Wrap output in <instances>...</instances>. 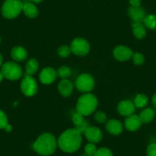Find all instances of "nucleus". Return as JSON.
<instances>
[{
  "label": "nucleus",
  "mask_w": 156,
  "mask_h": 156,
  "mask_svg": "<svg viewBox=\"0 0 156 156\" xmlns=\"http://www.w3.org/2000/svg\"><path fill=\"white\" fill-rule=\"evenodd\" d=\"M81 133L76 129H70L60 136L58 145L63 151L72 153L80 148L82 143Z\"/></svg>",
  "instance_id": "f257e3e1"
},
{
  "label": "nucleus",
  "mask_w": 156,
  "mask_h": 156,
  "mask_svg": "<svg viewBox=\"0 0 156 156\" xmlns=\"http://www.w3.org/2000/svg\"><path fill=\"white\" fill-rule=\"evenodd\" d=\"M58 145L56 139L51 133H43L37 139L33 145V148L37 154L48 156L55 151Z\"/></svg>",
  "instance_id": "f03ea898"
},
{
  "label": "nucleus",
  "mask_w": 156,
  "mask_h": 156,
  "mask_svg": "<svg viewBox=\"0 0 156 156\" xmlns=\"http://www.w3.org/2000/svg\"><path fill=\"white\" fill-rule=\"evenodd\" d=\"M98 101L97 97L91 94H87L78 99L76 103V112L84 115H89L97 109Z\"/></svg>",
  "instance_id": "7ed1b4c3"
},
{
  "label": "nucleus",
  "mask_w": 156,
  "mask_h": 156,
  "mask_svg": "<svg viewBox=\"0 0 156 156\" xmlns=\"http://www.w3.org/2000/svg\"><path fill=\"white\" fill-rule=\"evenodd\" d=\"M23 2L21 0H5L2 6V14L7 19H13L22 12Z\"/></svg>",
  "instance_id": "20e7f679"
},
{
  "label": "nucleus",
  "mask_w": 156,
  "mask_h": 156,
  "mask_svg": "<svg viewBox=\"0 0 156 156\" xmlns=\"http://www.w3.org/2000/svg\"><path fill=\"white\" fill-rule=\"evenodd\" d=\"M1 73L3 75L4 78L10 80H19L23 75L22 67L16 63L11 61L2 64Z\"/></svg>",
  "instance_id": "39448f33"
},
{
  "label": "nucleus",
  "mask_w": 156,
  "mask_h": 156,
  "mask_svg": "<svg viewBox=\"0 0 156 156\" xmlns=\"http://www.w3.org/2000/svg\"><path fill=\"white\" fill-rule=\"evenodd\" d=\"M71 52L77 56H85L89 53L90 50V45L89 42L85 39L77 37L73 40L70 44Z\"/></svg>",
  "instance_id": "423d86ee"
},
{
  "label": "nucleus",
  "mask_w": 156,
  "mask_h": 156,
  "mask_svg": "<svg viewBox=\"0 0 156 156\" xmlns=\"http://www.w3.org/2000/svg\"><path fill=\"white\" fill-rule=\"evenodd\" d=\"M76 87L80 92L87 93L92 90L95 85L94 79L88 73H83L78 76L76 80Z\"/></svg>",
  "instance_id": "0eeeda50"
},
{
  "label": "nucleus",
  "mask_w": 156,
  "mask_h": 156,
  "mask_svg": "<svg viewBox=\"0 0 156 156\" xmlns=\"http://www.w3.org/2000/svg\"><path fill=\"white\" fill-rule=\"evenodd\" d=\"M22 92L27 97H32L37 93V84L32 76L25 75L21 83Z\"/></svg>",
  "instance_id": "6e6552de"
},
{
  "label": "nucleus",
  "mask_w": 156,
  "mask_h": 156,
  "mask_svg": "<svg viewBox=\"0 0 156 156\" xmlns=\"http://www.w3.org/2000/svg\"><path fill=\"white\" fill-rule=\"evenodd\" d=\"M113 57L119 61H126L132 58L133 55V52L129 48L126 46L119 45L114 48Z\"/></svg>",
  "instance_id": "1a4fd4ad"
},
{
  "label": "nucleus",
  "mask_w": 156,
  "mask_h": 156,
  "mask_svg": "<svg viewBox=\"0 0 156 156\" xmlns=\"http://www.w3.org/2000/svg\"><path fill=\"white\" fill-rule=\"evenodd\" d=\"M58 74L57 71L52 67H46L43 69L39 74L40 81L44 84H50L56 80Z\"/></svg>",
  "instance_id": "9d476101"
},
{
  "label": "nucleus",
  "mask_w": 156,
  "mask_h": 156,
  "mask_svg": "<svg viewBox=\"0 0 156 156\" xmlns=\"http://www.w3.org/2000/svg\"><path fill=\"white\" fill-rule=\"evenodd\" d=\"M135 105L134 103L130 100H122L119 102L117 106V110L120 115L123 116H129L133 115L135 112Z\"/></svg>",
  "instance_id": "9b49d317"
},
{
  "label": "nucleus",
  "mask_w": 156,
  "mask_h": 156,
  "mask_svg": "<svg viewBox=\"0 0 156 156\" xmlns=\"http://www.w3.org/2000/svg\"><path fill=\"white\" fill-rule=\"evenodd\" d=\"M85 136L91 143H97L103 139V133L101 130L95 126H90L84 133Z\"/></svg>",
  "instance_id": "f8f14e48"
},
{
  "label": "nucleus",
  "mask_w": 156,
  "mask_h": 156,
  "mask_svg": "<svg viewBox=\"0 0 156 156\" xmlns=\"http://www.w3.org/2000/svg\"><path fill=\"white\" fill-rule=\"evenodd\" d=\"M128 14L133 22H142L145 17V12L141 6H131L128 10Z\"/></svg>",
  "instance_id": "ddd939ff"
},
{
  "label": "nucleus",
  "mask_w": 156,
  "mask_h": 156,
  "mask_svg": "<svg viewBox=\"0 0 156 156\" xmlns=\"http://www.w3.org/2000/svg\"><path fill=\"white\" fill-rule=\"evenodd\" d=\"M142 123L139 115H131L126 119L125 127L129 131H136L140 128Z\"/></svg>",
  "instance_id": "4468645a"
},
{
  "label": "nucleus",
  "mask_w": 156,
  "mask_h": 156,
  "mask_svg": "<svg viewBox=\"0 0 156 156\" xmlns=\"http://www.w3.org/2000/svg\"><path fill=\"white\" fill-rule=\"evenodd\" d=\"M106 128L107 132H109L110 134L117 136L122 133L123 130L122 124L117 119H110L106 122Z\"/></svg>",
  "instance_id": "2eb2a0df"
},
{
  "label": "nucleus",
  "mask_w": 156,
  "mask_h": 156,
  "mask_svg": "<svg viewBox=\"0 0 156 156\" xmlns=\"http://www.w3.org/2000/svg\"><path fill=\"white\" fill-rule=\"evenodd\" d=\"M58 90L64 97H68L73 91V84L67 79H63L58 84Z\"/></svg>",
  "instance_id": "dca6fc26"
},
{
  "label": "nucleus",
  "mask_w": 156,
  "mask_h": 156,
  "mask_svg": "<svg viewBox=\"0 0 156 156\" xmlns=\"http://www.w3.org/2000/svg\"><path fill=\"white\" fill-rule=\"evenodd\" d=\"M11 56L12 59L16 61H23L28 57V52L21 46L14 47L11 51Z\"/></svg>",
  "instance_id": "f3484780"
},
{
  "label": "nucleus",
  "mask_w": 156,
  "mask_h": 156,
  "mask_svg": "<svg viewBox=\"0 0 156 156\" xmlns=\"http://www.w3.org/2000/svg\"><path fill=\"white\" fill-rule=\"evenodd\" d=\"M22 11L24 12L27 17L31 18V19L37 17V15H38V9H37V6L32 2H24Z\"/></svg>",
  "instance_id": "a211bd4d"
},
{
  "label": "nucleus",
  "mask_w": 156,
  "mask_h": 156,
  "mask_svg": "<svg viewBox=\"0 0 156 156\" xmlns=\"http://www.w3.org/2000/svg\"><path fill=\"white\" fill-rule=\"evenodd\" d=\"M133 31L135 37L138 39H142L146 35V29L142 22H133Z\"/></svg>",
  "instance_id": "6ab92c4d"
},
{
  "label": "nucleus",
  "mask_w": 156,
  "mask_h": 156,
  "mask_svg": "<svg viewBox=\"0 0 156 156\" xmlns=\"http://www.w3.org/2000/svg\"><path fill=\"white\" fill-rule=\"evenodd\" d=\"M139 117L142 123H148L154 119V111L151 108H147L141 112Z\"/></svg>",
  "instance_id": "aec40b11"
},
{
  "label": "nucleus",
  "mask_w": 156,
  "mask_h": 156,
  "mask_svg": "<svg viewBox=\"0 0 156 156\" xmlns=\"http://www.w3.org/2000/svg\"><path fill=\"white\" fill-rule=\"evenodd\" d=\"M38 69V63L35 59H30L27 62L25 66V75L32 76L37 72Z\"/></svg>",
  "instance_id": "412c9836"
},
{
  "label": "nucleus",
  "mask_w": 156,
  "mask_h": 156,
  "mask_svg": "<svg viewBox=\"0 0 156 156\" xmlns=\"http://www.w3.org/2000/svg\"><path fill=\"white\" fill-rule=\"evenodd\" d=\"M142 23L145 28L151 30L156 29V15H148L145 16Z\"/></svg>",
  "instance_id": "4be33fe9"
},
{
  "label": "nucleus",
  "mask_w": 156,
  "mask_h": 156,
  "mask_svg": "<svg viewBox=\"0 0 156 156\" xmlns=\"http://www.w3.org/2000/svg\"><path fill=\"white\" fill-rule=\"evenodd\" d=\"M148 103V98L145 94H138L134 100L135 106L138 108H143L147 106Z\"/></svg>",
  "instance_id": "5701e85b"
},
{
  "label": "nucleus",
  "mask_w": 156,
  "mask_h": 156,
  "mask_svg": "<svg viewBox=\"0 0 156 156\" xmlns=\"http://www.w3.org/2000/svg\"><path fill=\"white\" fill-rule=\"evenodd\" d=\"M57 74H58V76L61 77L63 80V79H66V78L70 76V74H71V70L67 66H62V67H61L58 70Z\"/></svg>",
  "instance_id": "b1692460"
},
{
  "label": "nucleus",
  "mask_w": 156,
  "mask_h": 156,
  "mask_svg": "<svg viewBox=\"0 0 156 156\" xmlns=\"http://www.w3.org/2000/svg\"><path fill=\"white\" fill-rule=\"evenodd\" d=\"M71 53V49L70 47L67 45H63L60 47L58 50V54L61 58H67Z\"/></svg>",
  "instance_id": "393cba45"
},
{
  "label": "nucleus",
  "mask_w": 156,
  "mask_h": 156,
  "mask_svg": "<svg viewBox=\"0 0 156 156\" xmlns=\"http://www.w3.org/2000/svg\"><path fill=\"white\" fill-rule=\"evenodd\" d=\"M97 146H96L94 143L90 142V143L87 144L86 146H85V152L89 156H94V154L97 152Z\"/></svg>",
  "instance_id": "a878e982"
},
{
  "label": "nucleus",
  "mask_w": 156,
  "mask_h": 156,
  "mask_svg": "<svg viewBox=\"0 0 156 156\" xmlns=\"http://www.w3.org/2000/svg\"><path fill=\"white\" fill-rule=\"evenodd\" d=\"M8 124V118L6 114L0 109V129H5V126Z\"/></svg>",
  "instance_id": "bb28decb"
},
{
  "label": "nucleus",
  "mask_w": 156,
  "mask_h": 156,
  "mask_svg": "<svg viewBox=\"0 0 156 156\" xmlns=\"http://www.w3.org/2000/svg\"><path fill=\"white\" fill-rule=\"evenodd\" d=\"M132 58H133V62H134V64H136V65H141V64H143L144 61H145L144 56L141 53H139V52L133 54Z\"/></svg>",
  "instance_id": "cd10ccee"
},
{
  "label": "nucleus",
  "mask_w": 156,
  "mask_h": 156,
  "mask_svg": "<svg viewBox=\"0 0 156 156\" xmlns=\"http://www.w3.org/2000/svg\"><path fill=\"white\" fill-rule=\"evenodd\" d=\"M94 156H113L111 150L107 148H100L97 149Z\"/></svg>",
  "instance_id": "c85d7f7f"
},
{
  "label": "nucleus",
  "mask_w": 156,
  "mask_h": 156,
  "mask_svg": "<svg viewBox=\"0 0 156 156\" xmlns=\"http://www.w3.org/2000/svg\"><path fill=\"white\" fill-rule=\"evenodd\" d=\"M95 119L99 122V123H104L107 120V116L106 114L101 111H98L95 114Z\"/></svg>",
  "instance_id": "c756f323"
},
{
  "label": "nucleus",
  "mask_w": 156,
  "mask_h": 156,
  "mask_svg": "<svg viewBox=\"0 0 156 156\" xmlns=\"http://www.w3.org/2000/svg\"><path fill=\"white\" fill-rule=\"evenodd\" d=\"M89 127H90L89 122H88L87 120H83L81 123L79 124V125H77V126H76V128L75 129H76L80 132L81 134H84L85 132H86V130Z\"/></svg>",
  "instance_id": "7c9ffc66"
},
{
  "label": "nucleus",
  "mask_w": 156,
  "mask_h": 156,
  "mask_svg": "<svg viewBox=\"0 0 156 156\" xmlns=\"http://www.w3.org/2000/svg\"><path fill=\"white\" fill-rule=\"evenodd\" d=\"M83 120H84V119H83V115L77 112H76V113H75L74 115H73V117H72V121H73V122L76 126L81 123Z\"/></svg>",
  "instance_id": "2f4dec72"
},
{
  "label": "nucleus",
  "mask_w": 156,
  "mask_h": 156,
  "mask_svg": "<svg viewBox=\"0 0 156 156\" xmlns=\"http://www.w3.org/2000/svg\"><path fill=\"white\" fill-rule=\"evenodd\" d=\"M147 156H156V143H151L146 150Z\"/></svg>",
  "instance_id": "473e14b6"
},
{
  "label": "nucleus",
  "mask_w": 156,
  "mask_h": 156,
  "mask_svg": "<svg viewBox=\"0 0 156 156\" xmlns=\"http://www.w3.org/2000/svg\"><path fill=\"white\" fill-rule=\"evenodd\" d=\"M129 3L133 7L140 6L141 0H129Z\"/></svg>",
  "instance_id": "72a5a7b5"
},
{
  "label": "nucleus",
  "mask_w": 156,
  "mask_h": 156,
  "mask_svg": "<svg viewBox=\"0 0 156 156\" xmlns=\"http://www.w3.org/2000/svg\"><path fill=\"white\" fill-rule=\"evenodd\" d=\"M22 1H24V2H32V3H40L43 1V0H22Z\"/></svg>",
  "instance_id": "f704fd0d"
},
{
  "label": "nucleus",
  "mask_w": 156,
  "mask_h": 156,
  "mask_svg": "<svg viewBox=\"0 0 156 156\" xmlns=\"http://www.w3.org/2000/svg\"><path fill=\"white\" fill-rule=\"evenodd\" d=\"M5 130L6 132H8V133H9V132H11L12 130V126L11 125H9V124H8V125L5 126Z\"/></svg>",
  "instance_id": "c9c22d12"
},
{
  "label": "nucleus",
  "mask_w": 156,
  "mask_h": 156,
  "mask_svg": "<svg viewBox=\"0 0 156 156\" xmlns=\"http://www.w3.org/2000/svg\"><path fill=\"white\" fill-rule=\"evenodd\" d=\"M152 103L153 105L156 107V94L152 97Z\"/></svg>",
  "instance_id": "e433bc0d"
},
{
  "label": "nucleus",
  "mask_w": 156,
  "mask_h": 156,
  "mask_svg": "<svg viewBox=\"0 0 156 156\" xmlns=\"http://www.w3.org/2000/svg\"><path fill=\"white\" fill-rule=\"evenodd\" d=\"M2 61H3V58H2V55L0 54V67L2 66Z\"/></svg>",
  "instance_id": "4c0bfd02"
},
{
  "label": "nucleus",
  "mask_w": 156,
  "mask_h": 156,
  "mask_svg": "<svg viewBox=\"0 0 156 156\" xmlns=\"http://www.w3.org/2000/svg\"><path fill=\"white\" fill-rule=\"evenodd\" d=\"M3 78H4L3 75L2 74V73H1V71H0V83H1V82L2 81V80H3Z\"/></svg>",
  "instance_id": "58836bf2"
},
{
  "label": "nucleus",
  "mask_w": 156,
  "mask_h": 156,
  "mask_svg": "<svg viewBox=\"0 0 156 156\" xmlns=\"http://www.w3.org/2000/svg\"><path fill=\"white\" fill-rule=\"evenodd\" d=\"M0 43H1V36H0Z\"/></svg>",
  "instance_id": "ea45409f"
}]
</instances>
